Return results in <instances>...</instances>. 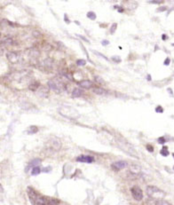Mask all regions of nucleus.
Wrapping results in <instances>:
<instances>
[{"label":"nucleus","instance_id":"nucleus-1","mask_svg":"<svg viewBox=\"0 0 174 205\" xmlns=\"http://www.w3.org/2000/svg\"><path fill=\"white\" fill-rule=\"evenodd\" d=\"M60 114L66 118L71 119V120H76L79 117V113L73 107H69V106H62L59 108Z\"/></svg>","mask_w":174,"mask_h":205},{"label":"nucleus","instance_id":"nucleus-2","mask_svg":"<svg viewBox=\"0 0 174 205\" xmlns=\"http://www.w3.org/2000/svg\"><path fill=\"white\" fill-rule=\"evenodd\" d=\"M48 86L52 91H53L56 93H60L66 90V85H65V84L58 77L50 79L48 81Z\"/></svg>","mask_w":174,"mask_h":205},{"label":"nucleus","instance_id":"nucleus-3","mask_svg":"<svg viewBox=\"0 0 174 205\" xmlns=\"http://www.w3.org/2000/svg\"><path fill=\"white\" fill-rule=\"evenodd\" d=\"M146 193L148 197L157 201L163 199L165 196V193L156 186H148L146 189Z\"/></svg>","mask_w":174,"mask_h":205},{"label":"nucleus","instance_id":"nucleus-4","mask_svg":"<svg viewBox=\"0 0 174 205\" xmlns=\"http://www.w3.org/2000/svg\"><path fill=\"white\" fill-rule=\"evenodd\" d=\"M61 147V143L60 141L56 139V138H53L51 139L50 140H48L46 142V151L48 152H51V153H54V152H58Z\"/></svg>","mask_w":174,"mask_h":205},{"label":"nucleus","instance_id":"nucleus-5","mask_svg":"<svg viewBox=\"0 0 174 205\" xmlns=\"http://www.w3.org/2000/svg\"><path fill=\"white\" fill-rule=\"evenodd\" d=\"M130 193H132V195L134 198V200L138 201L143 199V192L139 187H133L132 189H130Z\"/></svg>","mask_w":174,"mask_h":205},{"label":"nucleus","instance_id":"nucleus-6","mask_svg":"<svg viewBox=\"0 0 174 205\" xmlns=\"http://www.w3.org/2000/svg\"><path fill=\"white\" fill-rule=\"evenodd\" d=\"M27 192H28V195H29V198L30 201H31L33 204L36 203V201H37V199H38V197H39V196L37 195L36 192L32 187H28Z\"/></svg>","mask_w":174,"mask_h":205},{"label":"nucleus","instance_id":"nucleus-7","mask_svg":"<svg viewBox=\"0 0 174 205\" xmlns=\"http://www.w3.org/2000/svg\"><path fill=\"white\" fill-rule=\"evenodd\" d=\"M6 57H7V60L13 64L17 63L19 61V60H20V55L17 53H14V52H9L7 53Z\"/></svg>","mask_w":174,"mask_h":205},{"label":"nucleus","instance_id":"nucleus-8","mask_svg":"<svg viewBox=\"0 0 174 205\" xmlns=\"http://www.w3.org/2000/svg\"><path fill=\"white\" fill-rule=\"evenodd\" d=\"M77 162L81 163H87V164H91L94 161V158L90 155H80L76 158Z\"/></svg>","mask_w":174,"mask_h":205},{"label":"nucleus","instance_id":"nucleus-9","mask_svg":"<svg viewBox=\"0 0 174 205\" xmlns=\"http://www.w3.org/2000/svg\"><path fill=\"white\" fill-rule=\"evenodd\" d=\"M126 166H127V163L124 162V161H118V162L114 163V164L111 165L112 169H114L115 171H120V170L125 168Z\"/></svg>","mask_w":174,"mask_h":205},{"label":"nucleus","instance_id":"nucleus-10","mask_svg":"<svg viewBox=\"0 0 174 205\" xmlns=\"http://www.w3.org/2000/svg\"><path fill=\"white\" fill-rule=\"evenodd\" d=\"M79 86L84 89H91L93 86V83L90 80H82L78 83Z\"/></svg>","mask_w":174,"mask_h":205},{"label":"nucleus","instance_id":"nucleus-11","mask_svg":"<svg viewBox=\"0 0 174 205\" xmlns=\"http://www.w3.org/2000/svg\"><path fill=\"white\" fill-rule=\"evenodd\" d=\"M29 55L30 59L36 60V59H37V57L39 56V52H38V50H36V49H35V48H32V49H30V50L29 51Z\"/></svg>","mask_w":174,"mask_h":205},{"label":"nucleus","instance_id":"nucleus-12","mask_svg":"<svg viewBox=\"0 0 174 205\" xmlns=\"http://www.w3.org/2000/svg\"><path fill=\"white\" fill-rule=\"evenodd\" d=\"M93 92L94 93L98 94V95H106V94H107V92L106 90H104V89H102V88H100V87H95V88H93Z\"/></svg>","mask_w":174,"mask_h":205},{"label":"nucleus","instance_id":"nucleus-13","mask_svg":"<svg viewBox=\"0 0 174 205\" xmlns=\"http://www.w3.org/2000/svg\"><path fill=\"white\" fill-rule=\"evenodd\" d=\"M3 44L6 46H12V45L14 44V41L12 37H6L3 39Z\"/></svg>","mask_w":174,"mask_h":205},{"label":"nucleus","instance_id":"nucleus-14","mask_svg":"<svg viewBox=\"0 0 174 205\" xmlns=\"http://www.w3.org/2000/svg\"><path fill=\"white\" fill-rule=\"evenodd\" d=\"M60 201L55 198H47L46 197V205H58Z\"/></svg>","mask_w":174,"mask_h":205},{"label":"nucleus","instance_id":"nucleus-15","mask_svg":"<svg viewBox=\"0 0 174 205\" xmlns=\"http://www.w3.org/2000/svg\"><path fill=\"white\" fill-rule=\"evenodd\" d=\"M83 95V91L79 88H76L74 89V91L72 92V97L73 98H78L80 96Z\"/></svg>","mask_w":174,"mask_h":205},{"label":"nucleus","instance_id":"nucleus-16","mask_svg":"<svg viewBox=\"0 0 174 205\" xmlns=\"http://www.w3.org/2000/svg\"><path fill=\"white\" fill-rule=\"evenodd\" d=\"M39 86H40L39 82H33L29 85V90L33 91V92H36V91H37V89L39 88Z\"/></svg>","mask_w":174,"mask_h":205},{"label":"nucleus","instance_id":"nucleus-17","mask_svg":"<svg viewBox=\"0 0 174 205\" xmlns=\"http://www.w3.org/2000/svg\"><path fill=\"white\" fill-rule=\"evenodd\" d=\"M41 163V160L40 159H35V160H33L30 164H29V167H36V166H37L39 164Z\"/></svg>","mask_w":174,"mask_h":205},{"label":"nucleus","instance_id":"nucleus-18","mask_svg":"<svg viewBox=\"0 0 174 205\" xmlns=\"http://www.w3.org/2000/svg\"><path fill=\"white\" fill-rule=\"evenodd\" d=\"M37 131H38L37 127H36V126H30V127L29 128V130H28L27 132H28L29 134H34V133L37 132Z\"/></svg>","mask_w":174,"mask_h":205},{"label":"nucleus","instance_id":"nucleus-19","mask_svg":"<svg viewBox=\"0 0 174 205\" xmlns=\"http://www.w3.org/2000/svg\"><path fill=\"white\" fill-rule=\"evenodd\" d=\"M40 172H41V170H40V168H39L38 166H36V167H34V168L32 169L31 174H32V175H34V176H36V175H38Z\"/></svg>","mask_w":174,"mask_h":205},{"label":"nucleus","instance_id":"nucleus-20","mask_svg":"<svg viewBox=\"0 0 174 205\" xmlns=\"http://www.w3.org/2000/svg\"><path fill=\"white\" fill-rule=\"evenodd\" d=\"M87 18H89L92 20H94L96 19V14L93 12H89L87 13Z\"/></svg>","mask_w":174,"mask_h":205},{"label":"nucleus","instance_id":"nucleus-21","mask_svg":"<svg viewBox=\"0 0 174 205\" xmlns=\"http://www.w3.org/2000/svg\"><path fill=\"white\" fill-rule=\"evenodd\" d=\"M94 80H95V82H96L97 84H105L104 80H103L100 77H98V76L94 77Z\"/></svg>","mask_w":174,"mask_h":205},{"label":"nucleus","instance_id":"nucleus-22","mask_svg":"<svg viewBox=\"0 0 174 205\" xmlns=\"http://www.w3.org/2000/svg\"><path fill=\"white\" fill-rule=\"evenodd\" d=\"M156 205H171L170 203H169L168 201H164V200H158L156 203Z\"/></svg>","mask_w":174,"mask_h":205},{"label":"nucleus","instance_id":"nucleus-23","mask_svg":"<svg viewBox=\"0 0 174 205\" xmlns=\"http://www.w3.org/2000/svg\"><path fill=\"white\" fill-rule=\"evenodd\" d=\"M161 154L163 156H167L169 155V151L167 150V147H164L162 150H161Z\"/></svg>","mask_w":174,"mask_h":205},{"label":"nucleus","instance_id":"nucleus-24","mask_svg":"<svg viewBox=\"0 0 174 205\" xmlns=\"http://www.w3.org/2000/svg\"><path fill=\"white\" fill-rule=\"evenodd\" d=\"M86 64V61L84 60H78L76 61V65L77 66H84Z\"/></svg>","mask_w":174,"mask_h":205},{"label":"nucleus","instance_id":"nucleus-25","mask_svg":"<svg viewBox=\"0 0 174 205\" xmlns=\"http://www.w3.org/2000/svg\"><path fill=\"white\" fill-rule=\"evenodd\" d=\"M116 27H117V24H116V23H114V24L112 25V27H111V29H110V33H111V34H113V33L115 32V30L116 29Z\"/></svg>","mask_w":174,"mask_h":205},{"label":"nucleus","instance_id":"nucleus-26","mask_svg":"<svg viewBox=\"0 0 174 205\" xmlns=\"http://www.w3.org/2000/svg\"><path fill=\"white\" fill-rule=\"evenodd\" d=\"M149 3H152V4H162L163 1H162V0H152V1H149Z\"/></svg>","mask_w":174,"mask_h":205},{"label":"nucleus","instance_id":"nucleus-27","mask_svg":"<svg viewBox=\"0 0 174 205\" xmlns=\"http://www.w3.org/2000/svg\"><path fill=\"white\" fill-rule=\"evenodd\" d=\"M156 111L157 113H163V107H162L161 106H158V107L156 108Z\"/></svg>","mask_w":174,"mask_h":205},{"label":"nucleus","instance_id":"nucleus-28","mask_svg":"<svg viewBox=\"0 0 174 205\" xmlns=\"http://www.w3.org/2000/svg\"><path fill=\"white\" fill-rule=\"evenodd\" d=\"M93 53H95V54H97L98 56H100V57H102V58H104L105 60H107V58H106V57H105V56L103 55V54H100V53H98V52H96V51H93Z\"/></svg>","mask_w":174,"mask_h":205},{"label":"nucleus","instance_id":"nucleus-29","mask_svg":"<svg viewBox=\"0 0 174 205\" xmlns=\"http://www.w3.org/2000/svg\"><path fill=\"white\" fill-rule=\"evenodd\" d=\"M158 141H159L161 144H163V143H165V139L163 138V137H161V138L158 139Z\"/></svg>","mask_w":174,"mask_h":205},{"label":"nucleus","instance_id":"nucleus-30","mask_svg":"<svg viewBox=\"0 0 174 205\" xmlns=\"http://www.w3.org/2000/svg\"><path fill=\"white\" fill-rule=\"evenodd\" d=\"M147 148L148 149L149 152H153V151H154V147H152V146H150V145H147Z\"/></svg>","mask_w":174,"mask_h":205},{"label":"nucleus","instance_id":"nucleus-31","mask_svg":"<svg viewBox=\"0 0 174 205\" xmlns=\"http://www.w3.org/2000/svg\"><path fill=\"white\" fill-rule=\"evenodd\" d=\"M112 60H113L114 61H116L117 63L121 61V59H120V58H118V57H112Z\"/></svg>","mask_w":174,"mask_h":205},{"label":"nucleus","instance_id":"nucleus-32","mask_svg":"<svg viewBox=\"0 0 174 205\" xmlns=\"http://www.w3.org/2000/svg\"><path fill=\"white\" fill-rule=\"evenodd\" d=\"M101 44H102L103 45H107V44H109V42H108L107 40H103V41L101 42Z\"/></svg>","mask_w":174,"mask_h":205},{"label":"nucleus","instance_id":"nucleus-33","mask_svg":"<svg viewBox=\"0 0 174 205\" xmlns=\"http://www.w3.org/2000/svg\"><path fill=\"white\" fill-rule=\"evenodd\" d=\"M170 64V59L169 58H167L166 59V60L164 61V65H169Z\"/></svg>","mask_w":174,"mask_h":205},{"label":"nucleus","instance_id":"nucleus-34","mask_svg":"<svg viewBox=\"0 0 174 205\" xmlns=\"http://www.w3.org/2000/svg\"><path fill=\"white\" fill-rule=\"evenodd\" d=\"M65 21H67V23H69V19H68V16L66 15V14H65Z\"/></svg>","mask_w":174,"mask_h":205},{"label":"nucleus","instance_id":"nucleus-35","mask_svg":"<svg viewBox=\"0 0 174 205\" xmlns=\"http://www.w3.org/2000/svg\"><path fill=\"white\" fill-rule=\"evenodd\" d=\"M165 9H166L165 7H162V8H159V9H158V11H164Z\"/></svg>","mask_w":174,"mask_h":205},{"label":"nucleus","instance_id":"nucleus-36","mask_svg":"<svg viewBox=\"0 0 174 205\" xmlns=\"http://www.w3.org/2000/svg\"><path fill=\"white\" fill-rule=\"evenodd\" d=\"M166 38V36H164V35H163V39H165Z\"/></svg>","mask_w":174,"mask_h":205},{"label":"nucleus","instance_id":"nucleus-37","mask_svg":"<svg viewBox=\"0 0 174 205\" xmlns=\"http://www.w3.org/2000/svg\"><path fill=\"white\" fill-rule=\"evenodd\" d=\"M173 156H174V154H173Z\"/></svg>","mask_w":174,"mask_h":205},{"label":"nucleus","instance_id":"nucleus-38","mask_svg":"<svg viewBox=\"0 0 174 205\" xmlns=\"http://www.w3.org/2000/svg\"><path fill=\"white\" fill-rule=\"evenodd\" d=\"M173 169H174V168H173Z\"/></svg>","mask_w":174,"mask_h":205}]
</instances>
